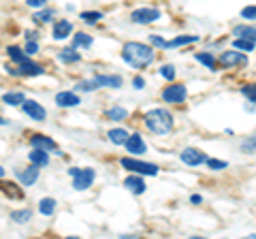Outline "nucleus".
<instances>
[{"label":"nucleus","instance_id":"26","mask_svg":"<svg viewBox=\"0 0 256 239\" xmlns=\"http://www.w3.org/2000/svg\"><path fill=\"white\" fill-rule=\"evenodd\" d=\"M196 60L201 62V64H205L207 68H212V70H216V68H218V60H216L212 54H207V52L196 54Z\"/></svg>","mask_w":256,"mask_h":239},{"label":"nucleus","instance_id":"22","mask_svg":"<svg viewBox=\"0 0 256 239\" xmlns=\"http://www.w3.org/2000/svg\"><path fill=\"white\" fill-rule=\"evenodd\" d=\"M233 34L235 36H242V38H250V41L256 43V28L254 26H235L233 28Z\"/></svg>","mask_w":256,"mask_h":239},{"label":"nucleus","instance_id":"12","mask_svg":"<svg viewBox=\"0 0 256 239\" xmlns=\"http://www.w3.org/2000/svg\"><path fill=\"white\" fill-rule=\"evenodd\" d=\"M30 146L47 150V152H56V150H58V143H56L54 139H50V137H45V134H32V137H30Z\"/></svg>","mask_w":256,"mask_h":239},{"label":"nucleus","instance_id":"41","mask_svg":"<svg viewBox=\"0 0 256 239\" xmlns=\"http://www.w3.org/2000/svg\"><path fill=\"white\" fill-rule=\"evenodd\" d=\"M150 43H152V45H156V47H160V50H162V47H166V41H164V38H162V36H156V34H152V36H150Z\"/></svg>","mask_w":256,"mask_h":239},{"label":"nucleus","instance_id":"4","mask_svg":"<svg viewBox=\"0 0 256 239\" xmlns=\"http://www.w3.org/2000/svg\"><path fill=\"white\" fill-rule=\"evenodd\" d=\"M186 94H188V90L184 84H169L162 90V100L171 102V105H180V102L186 100Z\"/></svg>","mask_w":256,"mask_h":239},{"label":"nucleus","instance_id":"35","mask_svg":"<svg viewBox=\"0 0 256 239\" xmlns=\"http://www.w3.org/2000/svg\"><path fill=\"white\" fill-rule=\"evenodd\" d=\"M86 24H96V22H100L102 20V13L100 11H84L82 15H79Z\"/></svg>","mask_w":256,"mask_h":239},{"label":"nucleus","instance_id":"47","mask_svg":"<svg viewBox=\"0 0 256 239\" xmlns=\"http://www.w3.org/2000/svg\"><path fill=\"white\" fill-rule=\"evenodd\" d=\"M0 178H4V169H2V166H0Z\"/></svg>","mask_w":256,"mask_h":239},{"label":"nucleus","instance_id":"23","mask_svg":"<svg viewBox=\"0 0 256 239\" xmlns=\"http://www.w3.org/2000/svg\"><path fill=\"white\" fill-rule=\"evenodd\" d=\"M38 212H41L43 216H52L56 212V198H52V196L41 198V201H38Z\"/></svg>","mask_w":256,"mask_h":239},{"label":"nucleus","instance_id":"2","mask_svg":"<svg viewBox=\"0 0 256 239\" xmlns=\"http://www.w3.org/2000/svg\"><path fill=\"white\" fill-rule=\"evenodd\" d=\"M146 124L154 134H169L173 130V116L162 107L150 109L146 114Z\"/></svg>","mask_w":256,"mask_h":239},{"label":"nucleus","instance_id":"42","mask_svg":"<svg viewBox=\"0 0 256 239\" xmlns=\"http://www.w3.org/2000/svg\"><path fill=\"white\" fill-rule=\"evenodd\" d=\"M26 4L28 6H45L47 0H26Z\"/></svg>","mask_w":256,"mask_h":239},{"label":"nucleus","instance_id":"25","mask_svg":"<svg viewBox=\"0 0 256 239\" xmlns=\"http://www.w3.org/2000/svg\"><path fill=\"white\" fill-rule=\"evenodd\" d=\"M0 190H2V192H6L9 196H13V198H22V196H24L22 190L18 188V184H13V182H0Z\"/></svg>","mask_w":256,"mask_h":239},{"label":"nucleus","instance_id":"6","mask_svg":"<svg viewBox=\"0 0 256 239\" xmlns=\"http://www.w3.org/2000/svg\"><path fill=\"white\" fill-rule=\"evenodd\" d=\"M130 20L134 24H152L160 20V11L154 9V6H143V9H134L130 13Z\"/></svg>","mask_w":256,"mask_h":239},{"label":"nucleus","instance_id":"20","mask_svg":"<svg viewBox=\"0 0 256 239\" xmlns=\"http://www.w3.org/2000/svg\"><path fill=\"white\" fill-rule=\"evenodd\" d=\"M107 137H109L111 143H116V146H124V143L128 141V130H124V128H111L107 132Z\"/></svg>","mask_w":256,"mask_h":239},{"label":"nucleus","instance_id":"28","mask_svg":"<svg viewBox=\"0 0 256 239\" xmlns=\"http://www.w3.org/2000/svg\"><path fill=\"white\" fill-rule=\"evenodd\" d=\"M30 218H32L30 210H15V212H11V220H15L18 224H26V222H30Z\"/></svg>","mask_w":256,"mask_h":239},{"label":"nucleus","instance_id":"46","mask_svg":"<svg viewBox=\"0 0 256 239\" xmlns=\"http://www.w3.org/2000/svg\"><path fill=\"white\" fill-rule=\"evenodd\" d=\"M4 124H6V120H4V118H0V126H4Z\"/></svg>","mask_w":256,"mask_h":239},{"label":"nucleus","instance_id":"39","mask_svg":"<svg viewBox=\"0 0 256 239\" xmlns=\"http://www.w3.org/2000/svg\"><path fill=\"white\" fill-rule=\"evenodd\" d=\"M98 88V84L96 82H82V84H77V90H84V92H92Z\"/></svg>","mask_w":256,"mask_h":239},{"label":"nucleus","instance_id":"27","mask_svg":"<svg viewBox=\"0 0 256 239\" xmlns=\"http://www.w3.org/2000/svg\"><path fill=\"white\" fill-rule=\"evenodd\" d=\"M2 100H4V105L15 107V105H22V102L26 100V96H24L22 92H6L4 96H2Z\"/></svg>","mask_w":256,"mask_h":239},{"label":"nucleus","instance_id":"17","mask_svg":"<svg viewBox=\"0 0 256 239\" xmlns=\"http://www.w3.org/2000/svg\"><path fill=\"white\" fill-rule=\"evenodd\" d=\"M70 32H73V24H70L68 20H60L54 26V38H56V41H60V38H66Z\"/></svg>","mask_w":256,"mask_h":239},{"label":"nucleus","instance_id":"31","mask_svg":"<svg viewBox=\"0 0 256 239\" xmlns=\"http://www.w3.org/2000/svg\"><path fill=\"white\" fill-rule=\"evenodd\" d=\"M233 47L239 52H252L254 50V41H250V38H242V36H237L235 41H233Z\"/></svg>","mask_w":256,"mask_h":239},{"label":"nucleus","instance_id":"43","mask_svg":"<svg viewBox=\"0 0 256 239\" xmlns=\"http://www.w3.org/2000/svg\"><path fill=\"white\" fill-rule=\"evenodd\" d=\"M36 30H26V38H28V41H36Z\"/></svg>","mask_w":256,"mask_h":239},{"label":"nucleus","instance_id":"44","mask_svg":"<svg viewBox=\"0 0 256 239\" xmlns=\"http://www.w3.org/2000/svg\"><path fill=\"white\" fill-rule=\"evenodd\" d=\"M132 86H134V88H137V90H141V88H143V86H146V82H143V79H141V77H134V82H132Z\"/></svg>","mask_w":256,"mask_h":239},{"label":"nucleus","instance_id":"34","mask_svg":"<svg viewBox=\"0 0 256 239\" xmlns=\"http://www.w3.org/2000/svg\"><path fill=\"white\" fill-rule=\"evenodd\" d=\"M242 94L248 98V102H252V105H256V84H248L242 88Z\"/></svg>","mask_w":256,"mask_h":239},{"label":"nucleus","instance_id":"11","mask_svg":"<svg viewBox=\"0 0 256 239\" xmlns=\"http://www.w3.org/2000/svg\"><path fill=\"white\" fill-rule=\"evenodd\" d=\"M124 146H126V150H128V154H134V156H141V154H146V152H148V143L143 141V137H141L139 132L130 134Z\"/></svg>","mask_w":256,"mask_h":239},{"label":"nucleus","instance_id":"18","mask_svg":"<svg viewBox=\"0 0 256 239\" xmlns=\"http://www.w3.org/2000/svg\"><path fill=\"white\" fill-rule=\"evenodd\" d=\"M58 58H60V62H64V64H75V62L82 60V56H79L77 47H64V50H60Z\"/></svg>","mask_w":256,"mask_h":239},{"label":"nucleus","instance_id":"30","mask_svg":"<svg viewBox=\"0 0 256 239\" xmlns=\"http://www.w3.org/2000/svg\"><path fill=\"white\" fill-rule=\"evenodd\" d=\"M6 54H9V58L15 62V64H18V62H22L24 58H26V52H24V50H20V47L18 45H11V47H6Z\"/></svg>","mask_w":256,"mask_h":239},{"label":"nucleus","instance_id":"37","mask_svg":"<svg viewBox=\"0 0 256 239\" xmlns=\"http://www.w3.org/2000/svg\"><path fill=\"white\" fill-rule=\"evenodd\" d=\"M242 15L244 20H248V22H256V4H250V6H244L242 9Z\"/></svg>","mask_w":256,"mask_h":239},{"label":"nucleus","instance_id":"38","mask_svg":"<svg viewBox=\"0 0 256 239\" xmlns=\"http://www.w3.org/2000/svg\"><path fill=\"white\" fill-rule=\"evenodd\" d=\"M207 164H210V169H214V171L226 169V162H224V160H218V158H207Z\"/></svg>","mask_w":256,"mask_h":239},{"label":"nucleus","instance_id":"19","mask_svg":"<svg viewBox=\"0 0 256 239\" xmlns=\"http://www.w3.org/2000/svg\"><path fill=\"white\" fill-rule=\"evenodd\" d=\"M94 82L98 86H105V88H122V77L120 75H96Z\"/></svg>","mask_w":256,"mask_h":239},{"label":"nucleus","instance_id":"14","mask_svg":"<svg viewBox=\"0 0 256 239\" xmlns=\"http://www.w3.org/2000/svg\"><path fill=\"white\" fill-rule=\"evenodd\" d=\"M82 98L77 96L75 92H58L56 94V105L58 107H77Z\"/></svg>","mask_w":256,"mask_h":239},{"label":"nucleus","instance_id":"21","mask_svg":"<svg viewBox=\"0 0 256 239\" xmlns=\"http://www.w3.org/2000/svg\"><path fill=\"white\" fill-rule=\"evenodd\" d=\"M92 43H94V38L88 32H77L73 36V47H77V50H88Z\"/></svg>","mask_w":256,"mask_h":239},{"label":"nucleus","instance_id":"24","mask_svg":"<svg viewBox=\"0 0 256 239\" xmlns=\"http://www.w3.org/2000/svg\"><path fill=\"white\" fill-rule=\"evenodd\" d=\"M105 118L114 120V122H122V120L128 118V111H126L124 107H111V109L105 111Z\"/></svg>","mask_w":256,"mask_h":239},{"label":"nucleus","instance_id":"15","mask_svg":"<svg viewBox=\"0 0 256 239\" xmlns=\"http://www.w3.org/2000/svg\"><path fill=\"white\" fill-rule=\"evenodd\" d=\"M124 186L130 190L132 194H143L146 192V182H143L139 175H128V178L124 180Z\"/></svg>","mask_w":256,"mask_h":239},{"label":"nucleus","instance_id":"45","mask_svg":"<svg viewBox=\"0 0 256 239\" xmlns=\"http://www.w3.org/2000/svg\"><path fill=\"white\" fill-rule=\"evenodd\" d=\"M201 201H203V198H201V196H198V194H192V196H190V203H194V205H198V203H201Z\"/></svg>","mask_w":256,"mask_h":239},{"label":"nucleus","instance_id":"3","mask_svg":"<svg viewBox=\"0 0 256 239\" xmlns=\"http://www.w3.org/2000/svg\"><path fill=\"white\" fill-rule=\"evenodd\" d=\"M120 164H122L126 171H134V173H139V175H158V166L156 164L137 160V158H122Z\"/></svg>","mask_w":256,"mask_h":239},{"label":"nucleus","instance_id":"13","mask_svg":"<svg viewBox=\"0 0 256 239\" xmlns=\"http://www.w3.org/2000/svg\"><path fill=\"white\" fill-rule=\"evenodd\" d=\"M18 178H20V182H22V186H32L34 182L38 180V166L36 164H30L28 169H22V171H18Z\"/></svg>","mask_w":256,"mask_h":239},{"label":"nucleus","instance_id":"33","mask_svg":"<svg viewBox=\"0 0 256 239\" xmlns=\"http://www.w3.org/2000/svg\"><path fill=\"white\" fill-rule=\"evenodd\" d=\"M239 150H242V152H246V154H254V152H256V134L244 139L242 146H239Z\"/></svg>","mask_w":256,"mask_h":239},{"label":"nucleus","instance_id":"8","mask_svg":"<svg viewBox=\"0 0 256 239\" xmlns=\"http://www.w3.org/2000/svg\"><path fill=\"white\" fill-rule=\"evenodd\" d=\"M96 178L94 169H90V166H86V169H79L77 175H73V188L75 190H88L92 186V182Z\"/></svg>","mask_w":256,"mask_h":239},{"label":"nucleus","instance_id":"7","mask_svg":"<svg viewBox=\"0 0 256 239\" xmlns=\"http://www.w3.org/2000/svg\"><path fill=\"white\" fill-rule=\"evenodd\" d=\"M218 62L222 66H246L248 64V56L242 54V52H235V50H226L218 58Z\"/></svg>","mask_w":256,"mask_h":239},{"label":"nucleus","instance_id":"32","mask_svg":"<svg viewBox=\"0 0 256 239\" xmlns=\"http://www.w3.org/2000/svg\"><path fill=\"white\" fill-rule=\"evenodd\" d=\"M198 41V36H175L171 41H166V47H180V45H188Z\"/></svg>","mask_w":256,"mask_h":239},{"label":"nucleus","instance_id":"10","mask_svg":"<svg viewBox=\"0 0 256 239\" xmlns=\"http://www.w3.org/2000/svg\"><path fill=\"white\" fill-rule=\"evenodd\" d=\"M180 158H182V162H186L188 166H198V164L207 162L205 152H201V150H196V148H186L180 154Z\"/></svg>","mask_w":256,"mask_h":239},{"label":"nucleus","instance_id":"1","mask_svg":"<svg viewBox=\"0 0 256 239\" xmlns=\"http://www.w3.org/2000/svg\"><path fill=\"white\" fill-rule=\"evenodd\" d=\"M122 58L128 66L132 68H146L152 60H154V50L146 43H137V41H130L124 45L122 50Z\"/></svg>","mask_w":256,"mask_h":239},{"label":"nucleus","instance_id":"16","mask_svg":"<svg viewBox=\"0 0 256 239\" xmlns=\"http://www.w3.org/2000/svg\"><path fill=\"white\" fill-rule=\"evenodd\" d=\"M28 160L36 166H47L50 164V156H47V150H41V148H34L32 152L28 154Z\"/></svg>","mask_w":256,"mask_h":239},{"label":"nucleus","instance_id":"36","mask_svg":"<svg viewBox=\"0 0 256 239\" xmlns=\"http://www.w3.org/2000/svg\"><path fill=\"white\" fill-rule=\"evenodd\" d=\"M158 73H160V77H162V79H166V82H173V79H175V66L173 64H162Z\"/></svg>","mask_w":256,"mask_h":239},{"label":"nucleus","instance_id":"29","mask_svg":"<svg viewBox=\"0 0 256 239\" xmlns=\"http://www.w3.org/2000/svg\"><path fill=\"white\" fill-rule=\"evenodd\" d=\"M54 15H56L54 9H41V11H36L34 15H32V20H34L36 24H47V22H52Z\"/></svg>","mask_w":256,"mask_h":239},{"label":"nucleus","instance_id":"5","mask_svg":"<svg viewBox=\"0 0 256 239\" xmlns=\"http://www.w3.org/2000/svg\"><path fill=\"white\" fill-rule=\"evenodd\" d=\"M11 75H26V77H36L43 73V66L36 64V62H32L28 56L24 58L22 62H18V68H9Z\"/></svg>","mask_w":256,"mask_h":239},{"label":"nucleus","instance_id":"40","mask_svg":"<svg viewBox=\"0 0 256 239\" xmlns=\"http://www.w3.org/2000/svg\"><path fill=\"white\" fill-rule=\"evenodd\" d=\"M24 52H26L28 56H34V54L38 52V45H36V41H28V43H26V47H24Z\"/></svg>","mask_w":256,"mask_h":239},{"label":"nucleus","instance_id":"9","mask_svg":"<svg viewBox=\"0 0 256 239\" xmlns=\"http://www.w3.org/2000/svg\"><path fill=\"white\" fill-rule=\"evenodd\" d=\"M22 111L26 114L28 118H32V120H36V122H43V120L47 118V111H45V107L43 105H38L36 100H32V98H26L22 102Z\"/></svg>","mask_w":256,"mask_h":239}]
</instances>
